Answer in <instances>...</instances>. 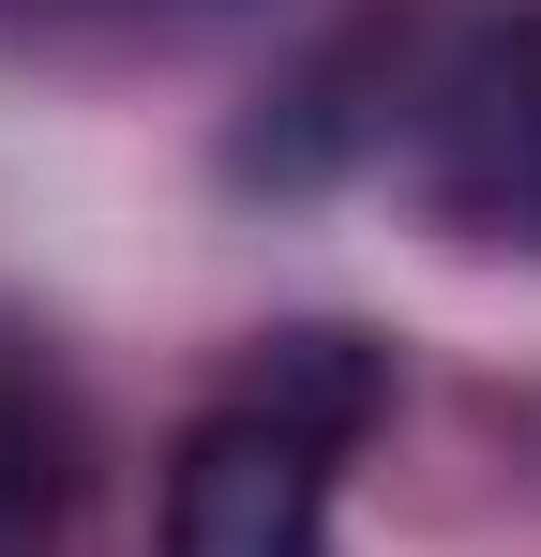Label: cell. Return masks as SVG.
<instances>
[{"instance_id":"3","label":"cell","mask_w":541,"mask_h":557,"mask_svg":"<svg viewBox=\"0 0 541 557\" xmlns=\"http://www.w3.org/2000/svg\"><path fill=\"white\" fill-rule=\"evenodd\" d=\"M76 512V392L0 332V557H61Z\"/></svg>"},{"instance_id":"1","label":"cell","mask_w":541,"mask_h":557,"mask_svg":"<svg viewBox=\"0 0 541 557\" xmlns=\"http://www.w3.org/2000/svg\"><path fill=\"white\" fill-rule=\"evenodd\" d=\"M422 196L451 226L541 257V0L481 15L451 46V76L422 91Z\"/></svg>"},{"instance_id":"4","label":"cell","mask_w":541,"mask_h":557,"mask_svg":"<svg viewBox=\"0 0 541 557\" xmlns=\"http://www.w3.org/2000/svg\"><path fill=\"white\" fill-rule=\"evenodd\" d=\"M241 407H270V422H301V437L347 453L361 422H376V347H361V332H270V362H256Z\"/></svg>"},{"instance_id":"2","label":"cell","mask_w":541,"mask_h":557,"mask_svg":"<svg viewBox=\"0 0 541 557\" xmlns=\"http://www.w3.org/2000/svg\"><path fill=\"white\" fill-rule=\"evenodd\" d=\"M166 557H331V437L226 407L166 482Z\"/></svg>"}]
</instances>
